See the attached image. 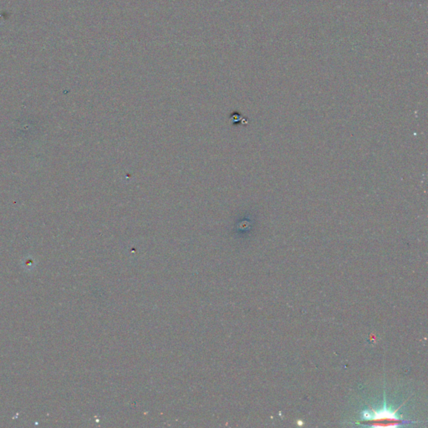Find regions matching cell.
I'll list each match as a JSON object with an SVG mask.
<instances>
[{"mask_svg": "<svg viewBox=\"0 0 428 428\" xmlns=\"http://www.w3.org/2000/svg\"><path fill=\"white\" fill-rule=\"evenodd\" d=\"M396 411L389 409L387 407L380 410H366L362 412L361 418L364 421H400L401 418L396 414Z\"/></svg>", "mask_w": 428, "mask_h": 428, "instance_id": "obj_1", "label": "cell"}]
</instances>
